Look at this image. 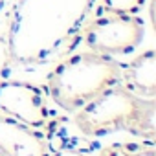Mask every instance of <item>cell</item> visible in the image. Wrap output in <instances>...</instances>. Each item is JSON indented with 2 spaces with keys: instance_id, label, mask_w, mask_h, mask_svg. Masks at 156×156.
<instances>
[{
  "instance_id": "1",
  "label": "cell",
  "mask_w": 156,
  "mask_h": 156,
  "mask_svg": "<svg viewBox=\"0 0 156 156\" xmlns=\"http://www.w3.org/2000/svg\"><path fill=\"white\" fill-rule=\"evenodd\" d=\"M156 98H141L116 85L87 103L73 116V123L87 138H101L118 130L147 141L156 140Z\"/></svg>"
},
{
  "instance_id": "2",
  "label": "cell",
  "mask_w": 156,
  "mask_h": 156,
  "mask_svg": "<svg viewBox=\"0 0 156 156\" xmlns=\"http://www.w3.org/2000/svg\"><path fill=\"white\" fill-rule=\"evenodd\" d=\"M116 85H121V66L90 50L66 57L46 77L51 101L64 112H77Z\"/></svg>"
},
{
  "instance_id": "3",
  "label": "cell",
  "mask_w": 156,
  "mask_h": 156,
  "mask_svg": "<svg viewBox=\"0 0 156 156\" xmlns=\"http://www.w3.org/2000/svg\"><path fill=\"white\" fill-rule=\"evenodd\" d=\"M145 37V24L136 15L105 13L83 30V42L90 51L116 57L134 51Z\"/></svg>"
},
{
  "instance_id": "4",
  "label": "cell",
  "mask_w": 156,
  "mask_h": 156,
  "mask_svg": "<svg viewBox=\"0 0 156 156\" xmlns=\"http://www.w3.org/2000/svg\"><path fill=\"white\" fill-rule=\"evenodd\" d=\"M0 114L33 129L46 127L50 118L42 90L37 85L24 81L0 83Z\"/></svg>"
},
{
  "instance_id": "5",
  "label": "cell",
  "mask_w": 156,
  "mask_h": 156,
  "mask_svg": "<svg viewBox=\"0 0 156 156\" xmlns=\"http://www.w3.org/2000/svg\"><path fill=\"white\" fill-rule=\"evenodd\" d=\"M0 156H50V143L39 129L0 114Z\"/></svg>"
},
{
  "instance_id": "6",
  "label": "cell",
  "mask_w": 156,
  "mask_h": 156,
  "mask_svg": "<svg viewBox=\"0 0 156 156\" xmlns=\"http://www.w3.org/2000/svg\"><path fill=\"white\" fill-rule=\"evenodd\" d=\"M121 85L141 98H156V51L147 50L121 70Z\"/></svg>"
},
{
  "instance_id": "7",
  "label": "cell",
  "mask_w": 156,
  "mask_h": 156,
  "mask_svg": "<svg viewBox=\"0 0 156 156\" xmlns=\"http://www.w3.org/2000/svg\"><path fill=\"white\" fill-rule=\"evenodd\" d=\"M98 156H156L154 141L143 143H112L103 147Z\"/></svg>"
},
{
  "instance_id": "8",
  "label": "cell",
  "mask_w": 156,
  "mask_h": 156,
  "mask_svg": "<svg viewBox=\"0 0 156 156\" xmlns=\"http://www.w3.org/2000/svg\"><path fill=\"white\" fill-rule=\"evenodd\" d=\"M147 0H101L103 9L107 13H123V15H136L143 9Z\"/></svg>"
},
{
  "instance_id": "9",
  "label": "cell",
  "mask_w": 156,
  "mask_h": 156,
  "mask_svg": "<svg viewBox=\"0 0 156 156\" xmlns=\"http://www.w3.org/2000/svg\"><path fill=\"white\" fill-rule=\"evenodd\" d=\"M50 156H87L83 151L79 149H73V147H68V145H62L59 149H55L53 152L50 151Z\"/></svg>"
}]
</instances>
